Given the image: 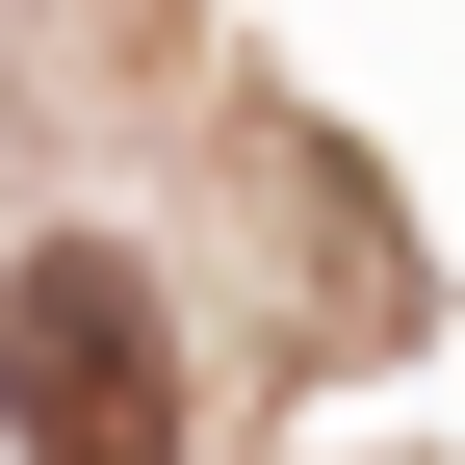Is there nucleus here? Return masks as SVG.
Returning <instances> with one entry per match:
<instances>
[{
  "label": "nucleus",
  "mask_w": 465,
  "mask_h": 465,
  "mask_svg": "<svg viewBox=\"0 0 465 465\" xmlns=\"http://www.w3.org/2000/svg\"><path fill=\"white\" fill-rule=\"evenodd\" d=\"M0 414L52 465H182V362H155V284L104 259V232H52V259L0 284Z\"/></svg>",
  "instance_id": "nucleus-1"
}]
</instances>
